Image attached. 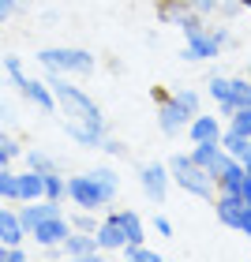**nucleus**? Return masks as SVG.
Masks as SVG:
<instances>
[{"label": "nucleus", "mask_w": 251, "mask_h": 262, "mask_svg": "<svg viewBox=\"0 0 251 262\" xmlns=\"http://www.w3.org/2000/svg\"><path fill=\"white\" fill-rule=\"evenodd\" d=\"M94 236H98L101 251H124V244H128V236H124V225H120V217H116V210H109V213H105V217L98 221Z\"/></svg>", "instance_id": "obj_9"}, {"label": "nucleus", "mask_w": 251, "mask_h": 262, "mask_svg": "<svg viewBox=\"0 0 251 262\" xmlns=\"http://www.w3.org/2000/svg\"><path fill=\"white\" fill-rule=\"evenodd\" d=\"M68 221H71L75 232H94V229H98V213H94V210H75Z\"/></svg>", "instance_id": "obj_29"}, {"label": "nucleus", "mask_w": 251, "mask_h": 262, "mask_svg": "<svg viewBox=\"0 0 251 262\" xmlns=\"http://www.w3.org/2000/svg\"><path fill=\"white\" fill-rule=\"evenodd\" d=\"M90 176H94V184L101 187V195L113 202V199H116V191H120V176H116V172L109 169V165H98V169H94Z\"/></svg>", "instance_id": "obj_22"}, {"label": "nucleus", "mask_w": 251, "mask_h": 262, "mask_svg": "<svg viewBox=\"0 0 251 262\" xmlns=\"http://www.w3.org/2000/svg\"><path fill=\"white\" fill-rule=\"evenodd\" d=\"M116 217H120V225H124V236H128V244H142L147 240V229H142V217L135 210H116Z\"/></svg>", "instance_id": "obj_20"}, {"label": "nucleus", "mask_w": 251, "mask_h": 262, "mask_svg": "<svg viewBox=\"0 0 251 262\" xmlns=\"http://www.w3.org/2000/svg\"><path fill=\"white\" fill-rule=\"evenodd\" d=\"M251 105V79H233V109H247Z\"/></svg>", "instance_id": "obj_28"}, {"label": "nucleus", "mask_w": 251, "mask_h": 262, "mask_svg": "<svg viewBox=\"0 0 251 262\" xmlns=\"http://www.w3.org/2000/svg\"><path fill=\"white\" fill-rule=\"evenodd\" d=\"M247 79H251V64H247Z\"/></svg>", "instance_id": "obj_43"}, {"label": "nucleus", "mask_w": 251, "mask_h": 262, "mask_svg": "<svg viewBox=\"0 0 251 262\" xmlns=\"http://www.w3.org/2000/svg\"><path fill=\"white\" fill-rule=\"evenodd\" d=\"M98 150H105V154H113V158H124V154H128V146H124L120 139H113V135H105Z\"/></svg>", "instance_id": "obj_34"}, {"label": "nucleus", "mask_w": 251, "mask_h": 262, "mask_svg": "<svg viewBox=\"0 0 251 262\" xmlns=\"http://www.w3.org/2000/svg\"><path fill=\"white\" fill-rule=\"evenodd\" d=\"M19 90H23V98H30L38 109H45V113H56V98H53V86L45 79H23L19 82Z\"/></svg>", "instance_id": "obj_14"}, {"label": "nucleus", "mask_w": 251, "mask_h": 262, "mask_svg": "<svg viewBox=\"0 0 251 262\" xmlns=\"http://www.w3.org/2000/svg\"><path fill=\"white\" fill-rule=\"evenodd\" d=\"M45 82L53 86V98H56V116H60L64 131L79 142V146L98 150V146H101V139L109 135L101 105L94 101L87 90L71 86L68 75H60V71H49V79H45Z\"/></svg>", "instance_id": "obj_1"}, {"label": "nucleus", "mask_w": 251, "mask_h": 262, "mask_svg": "<svg viewBox=\"0 0 251 262\" xmlns=\"http://www.w3.org/2000/svg\"><path fill=\"white\" fill-rule=\"evenodd\" d=\"M60 247H64V255H68V258H82V262H90V258H98V255H101L98 236H94V232H75V229L68 232V240H64Z\"/></svg>", "instance_id": "obj_10"}, {"label": "nucleus", "mask_w": 251, "mask_h": 262, "mask_svg": "<svg viewBox=\"0 0 251 262\" xmlns=\"http://www.w3.org/2000/svg\"><path fill=\"white\" fill-rule=\"evenodd\" d=\"M173 101L180 105L187 116H195V113H199V94H195V90H176V94H173Z\"/></svg>", "instance_id": "obj_32"}, {"label": "nucleus", "mask_w": 251, "mask_h": 262, "mask_svg": "<svg viewBox=\"0 0 251 262\" xmlns=\"http://www.w3.org/2000/svg\"><path fill=\"white\" fill-rule=\"evenodd\" d=\"M244 4H240V0H225V4H221V11H225V15H236V11H240Z\"/></svg>", "instance_id": "obj_41"}, {"label": "nucleus", "mask_w": 251, "mask_h": 262, "mask_svg": "<svg viewBox=\"0 0 251 262\" xmlns=\"http://www.w3.org/2000/svg\"><path fill=\"white\" fill-rule=\"evenodd\" d=\"M71 232V221L64 217V213H56V217H45L30 229V240H38V247H60L68 240Z\"/></svg>", "instance_id": "obj_8"}, {"label": "nucleus", "mask_w": 251, "mask_h": 262, "mask_svg": "<svg viewBox=\"0 0 251 262\" xmlns=\"http://www.w3.org/2000/svg\"><path fill=\"white\" fill-rule=\"evenodd\" d=\"M15 210H19V221H23V229H27V232H30L38 221H45V217H56V213H64L56 199H34V202H23V206H15Z\"/></svg>", "instance_id": "obj_11"}, {"label": "nucleus", "mask_w": 251, "mask_h": 262, "mask_svg": "<svg viewBox=\"0 0 251 262\" xmlns=\"http://www.w3.org/2000/svg\"><path fill=\"white\" fill-rule=\"evenodd\" d=\"M0 199H4V202H19V187H15L11 165H0Z\"/></svg>", "instance_id": "obj_27"}, {"label": "nucleus", "mask_w": 251, "mask_h": 262, "mask_svg": "<svg viewBox=\"0 0 251 262\" xmlns=\"http://www.w3.org/2000/svg\"><path fill=\"white\" fill-rule=\"evenodd\" d=\"M214 187L218 191H233V195H240V187H244V161H229V169H225L218 180H214Z\"/></svg>", "instance_id": "obj_18"}, {"label": "nucleus", "mask_w": 251, "mask_h": 262, "mask_svg": "<svg viewBox=\"0 0 251 262\" xmlns=\"http://www.w3.org/2000/svg\"><path fill=\"white\" fill-rule=\"evenodd\" d=\"M38 64L45 71H60V75H90L98 68L94 53L79 49V45H49V49L38 53Z\"/></svg>", "instance_id": "obj_2"}, {"label": "nucleus", "mask_w": 251, "mask_h": 262, "mask_svg": "<svg viewBox=\"0 0 251 262\" xmlns=\"http://www.w3.org/2000/svg\"><path fill=\"white\" fill-rule=\"evenodd\" d=\"M240 199L251 206V176H244V187H240Z\"/></svg>", "instance_id": "obj_42"}, {"label": "nucleus", "mask_w": 251, "mask_h": 262, "mask_svg": "<svg viewBox=\"0 0 251 262\" xmlns=\"http://www.w3.org/2000/svg\"><path fill=\"white\" fill-rule=\"evenodd\" d=\"M187 139H191V142L221 139V124H218V116H202V113H195V116L187 120Z\"/></svg>", "instance_id": "obj_17"}, {"label": "nucleus", "mask_w": 251, "mask_h": 262, "mask_svg": "<svg viewBox=\"0 0 251 262\" xmlns=\"http://www.w3.org/2000/svg\"><path fill=\"white\" fill-rule=\"evenodd\" d=\"M139 184H142V191H147L150 202H165V195H169V184H173L169 165H161V161L142 165V169H139Z\"/></svg>", "instance_id": "obj_7"}, {"label": "nucleus", "mask_w": 251, "mask_h": 262, "mask_svg": "<svg viewBox=\"0 0 251 262\" xmlns=\"http://www.w3.org/2000/svg\"><path fill=\"white\" fill-rule=\"evenodd\" d=\"M221 154V139H206V142H191V161L202 165V169H210L214 158Z\"/></svg>", "instance_id": "obj_21"}, {"label": "nucleus", "mask_w": 251, "mask_h": 262, "mask_svg": "<svg viewBox=\"0 0 251 262\" xmlns=\"http://www.w3.org/2000/svg\"><path fill=\"white\" fill-rule=\"evenodd\" d=\"M8 262H27V251H23V244H11V247H8Z\"/></svg>", "instance_id": "obj_39"}, {"label": "nucleus", "mask_w": 251, "mask_h": 262, "mask_svg": "<svg viewBox=\"0 0 251 262\" xmlns=\"http://www.w3.org/2000/svg\"><path fill=\"white\" fill-rule=\"evenodd\" d=\"M206 86H210V98L221 105V113H225V116H233V113H236V109H233V79L214 75V79L206 82Z\"/></svg>", "instance_id": "obj_19"}, {"label": "nucleus", "mask_w": 251, "mask_h": 262, "mask_svg": "<svg viewBox=\"0 0 251 262\" xmlns=\"http://www.w3.org/2000/svg\"><path fill=\"white\" fill-rule=\"evenodd\" d=\"M187 120H191V116H187L180 105L173 101V94L158 101V127L165 131V135H176V131H184V127H187Z\"/></svg>", "instance_id": "obj_12"}, {"label": "nucleus", "mask_w": 251, "mask_h": 262, "mask_svg": "<svg viewBox=\"0 0 251 262\" xmlns=\"http://www.w3.org/2000/svg\"><path fill=\"white\" fill-rule=\"evenodd\" d=\"M225 45H229V30L225 27H202L195 34H187V45H184V60H210L218 56Z\"/></svg>", "instance_id": "obj_4"}, {"label": "nucleus", "mask_w": 251, "mask_h": 262, "mask_svg": "<svg viewBox=\"0 0 251 262\" xmlns=\"http://www.w3.org/2000/svg\"><path fill=\"white\" fill-rule=\"evenodd\" d=\"M23 161H27V169H34V172H53L56 169V158H49L45 150H23Z\"/></svg>", "instance_id": "obj_25"}, {"label": "nucleus", "mask_w": 251, "mask_h": 262, "mask_svg": "<svg viewBox=\"0 0 251 262\" xmlns=\"http://www.w3.org/2000/svg\"><path fill=\"white\" fill-rule=\"evenodd\" d=\"M229 131H236V135L251 139V105H247V109H236V113H233V120H229Z\"/></svg>", "instance_id": "obj_30"}, {"label": "nucleus", "mask_w": 251, "mask_h": 262, "mask_svg": "<svg viewBox=\"0 0 251 262\" xmlns=\"http://www.w3.org/2000/svg\"><path fill=\"white\" fill-rule=\"evenodd\" d=\"M0 202H4V199H0Z\"/></svg>", "instance_id": "obj_44"}, {"label": "nucleus", "mask_w": 251, "mask_h": 262, "mask_svg": "<svg viewBox=\"0 0 251 262\" xmlns=\"http://www.w3.org/2000/svg\"><path fill=\"white\" fill-rule=\"evenodd\" d=\"M214 210H218V221L225 229H236V221H240V213H244V199L233 195V191H221L218 202H214Z\"/></svg>", "instance_id": "obj_16"}, {"label": "nucleus", "mask_w": 251, "mask_h": 262, "mask_svg": "<svg viewBox=\"0 0 251 262\" xmlns=\"http://www.w3.org/2000/svg\"><path fill=\"white\" fill-rule=\"evenodd\" d=\"M27 229H23V221H19V210L15 206H4V202H0V244H23L27 240Z\"/></svg>", "instance_id": "obj_13"}, {"label": "nucleus", "mask_w": 251, "mask_h": 262, "mask_svg": "<svg viewBox=\"0 0 251 262\" xmlns=\"http://www.w3.org/2000/svg\"><path fill=\"white\" fill-rule=\"evenodd\" d=\"M19 4H23V0H0V23H8L11 15H15Z\"/></svg>", "instance_id": "obj_36"}, {"label": "nucleus", "mask_w": 251, "mask_h": 262, "mask_svg": "<svg viewBox=\"0 0 251 262\" xmlns=\"http://www.w3.org/2000/svg\"><path fill=\"white\" fill-rule=\"evenodd\" d=\"M191 8H195L199 15H210V11H218V0H191Z\"/></svg>", "instance_id": "obj_38"}, {"label": "nucleus", "mask_w": 251, "mask_h": 262, "mask_svg": "<svg viewBox=\"0 0 251 262\" xmlns=\"http://www.w3.org/2000/svg\"><path fill=\"white\" fill-rule=\"evenodd\" d=\"M124 255L131 262H158V251H154V247H142V244H124Z\"/></svg>", "instance_id": "obj_31"}, {"label": "nucleus", "mask_w": 251, "mask_h": 262, "mask_svg": "<svg viewBox=\"0 0 251 262\" xmlns=\"http://www.w3.org/2000/svg\"><path fill=\"white\" fill-rule=\"evenodd\" d=\"M154 232H158V236H173V221L169 217H161V213H154Z\"/></svg>", "instance_id": "obj_35"}, {"label": "nucleus", "mask_w": 251, "mask_h": 262, "mask_svg": "<svg viewBox=\"0 0 251 262\" xmlns=\"http://www.w3.org/2000/svg\"><path fill=\"white\" fill-rule=\"evenodd\" d=\"M169 176H173V184L184 187L187 195L214 199V176L202 169V165L191 161V154H173L169 158Z\"/></svg>", "instance_id": "obj_3"}, {"label": "nucleus", "mask_w": 251, "mask_h": 262, "mask_svg": "<svg viewBox=\"0 0 251 262\" xmlns=\"http://www.w3.org/2000/svg\"><path fill=\"white\" fill-rule=\"evenodd\" d=\"M4 71H8V79L15 82V86L27 79V71H23V60H19V56H4Z\"/></svg>", "instance_id": "obj_33"}, {"label": "nucleus", "mask_w": 251, "mask_h": 262, "mask_svg": "<svg viewBox=\"0 0 251 262\" xmlns=\"http://www.w3.org/2000/svg\"><path fill=\"white\" fill-rule=\"evenodd\" d=\"M158 19L169 27H180L184 34L202 30V15L191 8V0H158Z\"/></svg>", "instance_id": "obj_5"}, {"label": "nucleus", "mask_w": 251, "mask_h": 262, "mask_svg": "<svg viewBox=\"0 0 251 262\" xmlns=\"http://www.w3.org/2000/svg\"><path fill=\"white\" fill-rule=\"evenodd\" d=\"M15 187H19V202L45 199V176H41V172H34V169L15 172Z\"/></svg>", "instance_id": "obj_15"}, {"label": "nucleus", "mask_w": 251, "mask_h": 262, "mask_svg": "<svg viewBox=\"0 0 251 262\" xmlns=\"http://www.w3.org/2000/svg\"><path fill=\"white\" fill-rule=\"evenodd\" d=\"M68 199L75 202L79 210H105L109 206V199L101 195V187L94 184V176L90 172H82V176H68Z\"/></svg>", "instance_id": "obj_6"}, {"label": "nucleus", "mask_w": 251, "mask_h": 262, "mask_svg": "<svg viewBox=\"0 0 251 262\" xmlns=\"http://www.w3.org/2000/svg\"><path fill=\"white\" fill-rule=\"evenodd\" d=\"M45 176V199H56V202H64L68 199V176H60V169H53V172H41Z\"/></svg>", "instance_id": "obj_23"}, {"label": "nucleus", "mask_w": 251, "mask_h": 262, "mask_svg": "<svg viewBox=\"0 0 251 262\" xmlns=\"http://www.w3.org/2000/svg\"><path fill=\"white\" fill-rule=\"evenodd\" d=\"M236 232L251 236V206H247V202H244V213H240V221H236Z\"/></svg>", "instance_id": "obj_37"}, {"label": "nucleus", "mask_w": 251, "mask_h": 262, "mask_svg": "<svg viewBox=\"0 0 251 262\" xmlns=\"http://www.w3.org/2000/svg\"><path fill=\"white\" fill-rule=\"evenodd\" d=\"M221 150L233 154L236 161H244V158H247V139L236 135V131H221Z\"/></svg>", "instance_id": "obj_26"}, {"label": "nucleus", "mask_w": 251, "mask_h": 262, "mask_svg": "<svg viewBox=\"0 0 251 262\" xmlns=\"http://www.w3.org/2000/svg\"><path fill=\"white\" fill-rule=\"evenodd\" d=\"M23 158V142L15 135H8V131H0V165H11Z\"/></svg>", "instance_id": "obj_24"}, {"label": "nucleus", "mask_w": 251, "mask_h": 262, "mask_svg": "<svg viewBox=\"0 0 251 262\" xmlns=\"http://www.w3.org/2000/svg\"><path fill=\"white\" fill-rule=\"evenodd\" d=\"M0 120H4V124L15 120V109H11V105H4V101H0Z\"/></svg>", "instance_id": "obj_40"}]
</instances>
